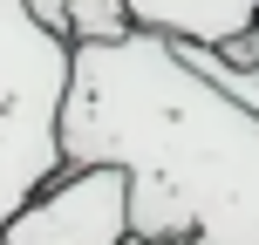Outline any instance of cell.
<instances>
[{"mask_svg":"<svg viewBox=\"0 0 259 245\" xmlns=\"http://www.w3.org/2000/svg\"><path fill=\"white\" fill-rule=\"evenodd\" d=\"M0 245H14V238H7V232H0Z\"/></svg>","mask_w":259,"mask_h":245,"instance_id":"obj_8","label":"cell"},{"mask_svg":"<svg viewBox=\"0 0 259 245\" xmlns=\"http://www.w3.org/2000/svg\"><path fill=\"white\" fill-rule=\"evenodd\" d=\"M130 0H75V7H68V41H123L130 34Z\"/></svg>","mask_w":259,"mask_h":245,"instance_id":"obj_5","label":"cell"},{"mask_svg":"<svg viewBox=\"0 0 259 245\" xmlns=\"http://www.w3.org/2000/svg\"><path fill=\"white\" fill-rule=\"evenodd\" d=\"M68 170L123 164L137 238L259 245V109L211 82L178 41L130 27L82 41L62 109Z\"/></svg>","mask_w":259,"mask_h":245,"instance_id":"obj_1","label":"cell"},{"mask_svg":"<svg viewBox=\"0 0 259 245\" xmlns=\"http://www.w3.org/2000/svg\"><path fill=\"white\" fill-rule=\"evenodd\" d=\"M130 21L184 48H225L259 27V0H130Z\"/></svg>","mask_w":259,"mask_h":245,"instance_id":"obj_4","label":"cell"},{"mask_svg":"<svg viewBox=\"0 0 259 245\" xmlns=\"http://www.w3.org/2000/svg\"><path fill=\"white\" fill-rule=\"evenodd\" d=\"M27 7H34V21H41V27L68 34V7H75V0H27Z\"/></svg>","mask_w":259,"mask_h":245,"instance_id":"obj_7","label":"cell"},{"mask_svg":"<svg viewBox=\"0 0 259 245\" xmlns=\"http://www.w3.org/2000/svg\"><path fill=\"white\" fill-rule=\"evenodd\" d=\"M130 170L75 164L7 225L14 245H130Z\"/></svg>","mask_w":259,"mask_h":245,"instance_id":"obj_3","label":"cell"},{"mask_svg":"<svg viewBox=\"0 0 259 245\" xmlns=\"http://www.w3.org/2000/svg\"><path fill=\"white\" fill-rule=\"evenodd\" d=\"M178 48H184V41H178ZM184 55H191V62L205 68L211 82H225V89H232L239 103H252V109H259V62H252V68H239V62H225L219 48H184Z\"/></svg>","mask_w":259,"mask_h":245,"instance_id":"obj_6","label":"cell"},{"mask_svg":"<svg viewBox=\"0 0 259 245\" xmlns=\"http://www.w3.org/2000/svg\"><path fill=\"white\" fill-rule=\"evenodd\" d=\"M68 82L75 41L41 27L27 0H0V232L68 170Z\"/></svg>","mask_w":259,"mask_h":245,"instance_id":"obj_2","label":"cell"}]
</instances>
